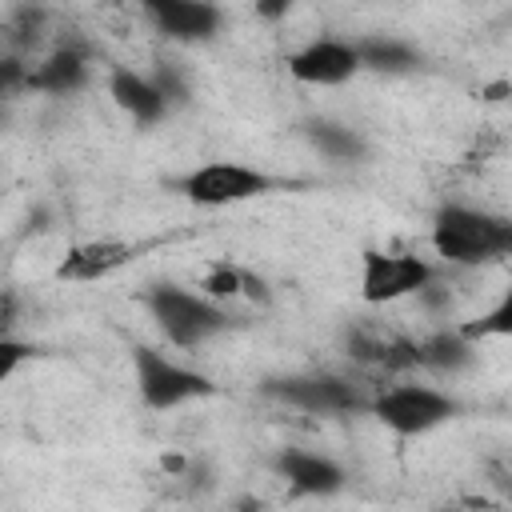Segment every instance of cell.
<instances>
[{
    "label": "cell",
    "instance_id": "6",
    "mask_svg": "<svg viewBox=\"0 0 512 512\" xmlns=\"http://www.w3.org/2000/svg\"><path fill=\"white\" fill-rule=\"evenodd\" d=\"M432 284V264L416 252H384L364 248L360 252V300L364 304H396L412 292H424Z\"/></svg>",
    "mask_w": 512,
    "mask_h": 512
},
{
    "label": "cell",
    "instance_id": "13",
    "mask_svg": "<svg viewBox=\"0 0 512 512\" xmlns=\"http://www.w3.org/2000/svg\"><path fill=\"white\" fill-rule=\"evenodd\" d=\"M84 80H88V52L76 44H64L44 64L28 68V88L48 92V96H68V92L84 88Z\"/></svg>",
    "mask_w": 512,
    "mask_h": 512
},
{
    "label": "cell",
    "instance_id": "3",
    "mask_svg": "<svg viewBox=\"0 0 512 512\" xmlns=\"http://www.w3.org/2000/svg\"><path fill=\"white\" fill-rule=\"evenodd\" d=\"M132 364H136V392L148 408L164 412V408H180L188 400H204V396H216V384L188 368V364H176L172 356L148 348V344H136L132 348Z\"/></svg>",
    "mask_w": 512,
    "mask_h": 512
},
{
    "label": "cell",
    "instance_id": "22",
    "mask_svg": "<svg viewBox=\"0 0 512 512\" xmlns=\"http://www.w3.org/2000/svg\"><path fill=\"white\" fill-rule=\"evenodd\" d=\"M504 496H508V504H512V480H504Z\"/></svg>",
    "mask_w": 512,
    "mask_h": 512
},
{
    "label": "cell",
    "instance_id": "9",
    "mask_svg": "<svg viewBox=\"0 0 512 512\" xmlns=\"http://www.w3.org/2000/svg\"><path fill=\"white\" fill-rule=\"evenodd\" d=\"M148 20L176 44H204L220 32V8L204 0H148Z\"/></svg>",
    "mask_w": 512,
    "mask_h": 512
},
{
    "label": "cell",
    "instance_id": "17",
    "mask_svg": "<svg viewBox=\"0 0 512 512\" xmlns=\"http://www.w3.org/2000/svg\"><path fill=\"white\" fill-rule=\"evenodd\" d=\"M460 336L464 340H488V336H512V276H508V284H504V292H500V300L480 316V320H472V324H464L460 328Z\"/></svg>",
    "mask_w": 512,
    "mask_h": 512
},
{
    "label": "cell",
    "instance_id": "15",
    "mask_svg": "<svg viewBox=\"0 0 512 512\" xmlns=\"http://www.w3.org/2000/svg\"><path fill=\"white\" fill-rule=\"evenodd\" d=\"M356 48H360V64L372 72H412L420 64V52L396 36H368L356 40Z\"/></svg>",
    "mask_w": 512,
    "mask_h": 512
},
{
    "label": "cell",
    "instance_id": "1",
    "mask_svg": "<svg viewBox=\"0 0 512 512\" xmlns=\"http://www.w3.org/2000/svg\"><path fill=\"white\" fill-rule=\"evenodd\" d=\"M428 240L444 264L476 268V264L512 256V220L468 208V204H440L432 216Z\"/></svg>",
    "mask_w": 512,
    "mask_h": 512
},
{
    "label": "cell",
    "instance_id": "2",
    "mask_svg": "<svg viewBox=\"0 0 512 512\" xmlns=\"http://www.w3.org/2000/svg\"><path fill=\"white\" fill-rule=\"evenodd\" d=\"M144 304H148L156 328L164 332V340L176 344V348H200L204 340H212V336H220L236 324V316H228L224 304L208 300L204 292L180 288L172 280L152 284Z\"/></svg>",
    "mask_w": 512,
    "mask_h": 512
},
{
    "label": "cell",
    "instance_id": "20",
    "mask_svg": "<svg viewBox=\"0 0 512 512\" xmlns=\"http://www.w3.org/2000/svg\"><path fill=\"white\" fill-rule=\"evenodd\" d=\"M12 324H16V292H4V300H0V328H4V336H12Z\"/></svg>",
    "mask_w": 512,
    "mask_h": 512
},
{
    "label": "cell",
    "instance_id": "21",
    "mask_svg": "<svg viewBox=\"0 0 512 512\" xmlns=\"http://www.w3.org/2000/svg\"><path fill=\"white\" fill-rule=\"evenodd\" d=\"M256 12H260V16H284V12H288V4H260Z\"/></svg>",
    "mask_w": 512,
    "mask_h": 512
},
{
    "label": "cell",
    "instance_id": "18",
    "mask_svg": "<svg viewBox=\"0 0 512 512\" xmlns=\"http://www.w3.org/2000/svg\"><path fill=\"white\" fill-rule=\"evenodd\" d=\"M32 356H36L32 344H24V340H16V336H0V380H12L16 368H20L24 360H32Z\"/></svg>",
    "mask_w": 512,
    "mask_h": 512
},
{
    "label": "cell",
    "instance_id": "11",
    "mask_svg": "<svg viewBox=\"0 0 512 512\" xmlns=\"http://www.w3.org/2000/svg\"><path fill=\"white\" fill-rule=\"evenodd\" d=\"M276 472L300 496H336L348 480L344 468L332 456H320V452H308V448H284L276 456Z\"/></svg>",
    "mask_w": 512,
    "mask_h": 512
},
{
    "label": "cell",
    "instance_id": "23",
    "mask_svg": "<svg viewBox=\"0 0 512 512\" xmlns=\"http://www.w3.org/2000/svg\"><path fill=\"white\" fill-rule=\"evenodd\" d=\"M432 512H460V508H432Z\"/></svg>",
    "mask_w": 512,
    "mask_h": 512
},
{
    "label": "cell",
    "instance_id": "8",
    "mask_svg": "<svg viewBox=\"0 0 512 512\" xmlns=\"http://www.w3.org/2000/svg\"><path fill=\"white\" fill-rule=\"evenodd\" d=\"M268 396L300 408V412H316V416H340V412H356L364 408L360 392L332 376V372H312V376H284L268 384Z\"/></svg>",
    "mask_w": 512,
    "mask_h": 512
},
{
    "label": "cell",
    "instance_id": "10",
    "mask_svg": "<svg viewBox=\"0 0 512 512\" xmlns=\"http://www.w3.org/2000/svg\"><path fill=\"white\" fill-rule=\"evenodd\" d=\"M136 260V248L124 240H80L64 252V260L56 264V280H72V284H96L112 272H120L124 264Z\"/></svg>",
    "mask_w": 512,
    "mask_h": 512
},
{
    "label": "cell",
    "instance_id": "4",
    "mask_svg": "<svg viewBox=\"0 0 512 512\" xmlns=\"http://www.w3.org/2000/svg\"><path fill=\"white\" fill-rule=\"evenodd\" d=\"M176 188L184 192V200H192L200 208H232V204H244V200L272 192L276 180L268 172L236 164V160H208V164L184 172L176 180Z\"/></svg>",
    "mask_w": 512,
    "mask_h": 512
},
{
    "label": "cell",
    "instance_id": "14",
    "mask_svg": "<svg viewBox=\"0 0 512 512\" xmlns=\"http://www.w3.org/2000/svg\"><path fill=\"white\" fill-rule=\"evenodd\" d=\"M304 136H308V144H312L320 156L340 160V164H356V160H364V152H368L364 136L352 132L348 124H336V120H308V124H304Z\"/></svg>",
    "mask_w": 512,
    "mask_h": 512
},
{
    "label": "cell",
    "instance_id": "12",
    "mask_svg": "<svg viewBox=\"0 0 512 512\" xmlns=\"http://www.w3.org/2000/svg\"><path fill=\"white\" fill-rule=\"evenodd\" d=\"M108 92H112L116 108L128 112L140 128L160 124V120L168 116V108H172V104L164 100V92L156 88V80H152V76H140V72H132V68H116V72L108 76Z\"/></svg>",
    "mask_w": 512,
    "mask_h": 512
},
{
    "label": "cell",
    "instance_id": "5",
    "mask_svg": "<svg viewBox=\"0 0 512 512\" xmlns=\"http://www.w3.org/2000/svg\"><path fill=\"white\" fill-rule=\"evenodd\" d=\"M368 408L396 436H424V432L448 424L460 412V404L452 396H444V392H436L428 384H392Z\"/></svg>",
    "mask_w": 512,
    "mask_h": 512
},
{
    "label": "cell",
    "instance_id": "19",
    "mask_svg": "<svg viewBox=\"0 0 512 512\" xmlns=\"http://www.w3.org/2000/svg\"><path fill=\"white\" fill-rule=\"evenodd\" d=\"M152 80H156V88L164 92L168 104H184V100H188V84H184V76H180L172 64H156Z\"/></svg>",
    "mask_w": 512,
    "mask_h": 512
},
{
    "label": "cell",
    "instance_id": "16",
    "mask_svg": "<svg viewBox=\"0 0 512 512\" xmlns=\"http://www.w3.org/2000/svg\"><path fill=\"white\" fill-rule=\"evenodd\" d=\"M200 292H204L208 300H216V304H220V300H232V296H244V292H248V296H260V300L268 296L264 284L252 280V276H248L244 268H236V264H208L204 276H200Z\"/></svg>",
    "mask_w": 512,
    "mask_h": 512
},
{
    "label": "cell",
    "instance_id": "7",
    "mask_svg": "<svg viewBox=\"0 0 512 512\" xmlns=\"http://www.w3.org/2000/svg\"><path fill=\"white\" fill-rule=\"evenodd\" d=\"M360 48L340 36H316L288 56V76L308 88H336L360 72Z\"/></svg>",
    "mask_w": 512,
    "mask_h": 512
}]
</instances>
